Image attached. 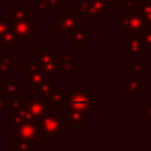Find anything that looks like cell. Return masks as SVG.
<instances>
[{"label": "cell", "instance_id": "ffe728a7", "mask_svg": "<svg viewBox=\"0 0 151 151\" xmlns=\"http://www.w3.org/2000/svg\"><path fill=\"white\" fill-rule=\"evenodd\" d=\"M53 91H55V80H48V81H45L41 86L37 88L36 94H37V97H40V98L49 99V97L52 96Z\"/></svg>", "mask_w": 151, "mask_h": 151}, {"label": "cell", "instance_id": "836d02e7", "mask_svg": "<svg viewBox=\"0 0 151 151\" xmlns=\"http://www.w3.org/2000/svg\"><path fill=\"white\" fill-rule=\"evenodd\" d=\"M147 1H151V0H147Z\"/></svg>", "mask_w": 151, "mask_h": 151}, {"label": "cell", "instance_id": "3957f363", "mask_svg": "<svg viewBox=\"0 0 151 151\" xmlns=\"http://www.w3.org/2000/svg\"><path fill=\"white\" fill-rule=\"evenodd\" d=\"M121 27L126 31L127 37L141 36L142 32L146 29V23L138 9L133 12L125 11L121 13Z\"/></svg>", "mask_w": 151, "mask_h": 151}, {"label": "cell", "instance_id": "cb8c5ba5", "mask_svg": "<svg viewBox=\"0 0 151 151\" xmlns=\"http://www.w3.org/2000/svg\"><path fill=\"white\" fill-rule=\"evenodd\" d=\"M145 69H146V61L142 60V58L134 60V63H133V76L138 77V76L142 74V72H145Z\"/></svg>", "mask_w": 151, "mask_h": 151}, {"label": "cell", "instance_id": "83f0119b", "mask_svg": "<svg viewBox=\"0 0 151 151\" xmlns=\"http://www.w3.org/2000/svg\"><path fill=\"white\" fill-rule=\"evenodd\" d=\"M110 7H126L125 0H106Z\"/></svg>", "mask_w": 151, "mask_h": 151}, {"label": "cell", "instance_id": "277c9868", "mask_svg": "<svg viewBox=\"0 0 151 151\" xmlns=\"http://www.w3.org/2000/svg\"><path fill=\"white\" fill-rule=\"evenodd\" d=\"M11 29L17 36L20 44H29L32 41V39L37 35V20L35 17L20 21L13 20Z\"/></svg>", "mask_w": 151, "mask_h": 151}, {"label": "cell", "instance_id": "1f68e13d", "mask_svg": "<svg viewBox=\"0 0 151 151\" xmlns=\"http://www.w3.org/2000/svg\"><path fill=\"white\" fill-rule=\"evenodd\" d=\"M125 1H126V5H127V4H129V3H133V1H134V0H125Z\"/></svg>", "mask_w": 151, "mask_h": 151}, {"label": "cell", "instance_id": "f546056e", "mask_svg": "<svg viewBox=\"0 0 151 151\" xmlns=\"http://www.w3.org/2000/svg\"><path fill=\"white\" fill-rule=\"evenodd\" d=\"M5 106H7V101H5L4 97L0 96V113H1L3 109H5Z\"/></svg>", "mask_w": 151, "mask_h": 151}, {"label": "cell", "instance_id": "8992f818", "mask_svg": "<svg viewBox=\"0 0 151 151\" xmlns=\"http://www.w3.org/2000/svg\"><path fill=\"white\" fill-rule=\"evenodd\" d=\"M65 104L70 110L82 111L89 114L91 110V96L88 91H70L68 90Z\"/></svg>", "mask_w": 151, "mask_h": 151}, {"label": "cell", "instance_id": "d6986e66", "mask_svg": "<svg viewBox=\"0 0 151 151\" xmlns=\"http://www.w3.org/2000/svg\"><path fill=\"white\" fill-rule=\"evenodd\" d=\"M85 118H86L85 113L69 109L68 125L69 126H74V127H83V126H85V121H86Z\"/></svg>", "mask_w": 151, "mask_h": 151}, {"label": "cell", "instance_id": "9c48e42d", "mask_svg": "<svg viewBox=\"0 0 151 151\" xmlns=\"http://www.w3.org/2000/svg\"><path fill=\"white\" fill-rule=\"evenodd\" d=\"M25 101H27V106H28V111L29 114L32 115L33 118L36 119H40L42 118L45 114L49 113V102H48L47 98H37L31 99L28 97H25Z\"/></svg>", "mask_w": 151, "mask_h": 151}, {"label": "cell", "instance_id": "8fae6325", "mask_svg": "<svg viewBox=\"0 0 151 151\" xmlns=\"http://www.w3.org/2000/svg\"><path fill=\"white\" fill-rule=\"evenodd\" d=\"M146 45H145L143 40L141 36H133L129 37L127 45H126V50L127 53L133 57V60H138L146 53Z\"/></svg>", "mask_w": 151, "mask_h": 151}, {"label": "cell", "instance_id": "4fadbf2b", "mask_svg": "<svg viewBox=\"0 0 151 151\" xmlns=\"http://www.w3.org/2000/svg\"><path fill=\"white\" fill-rule=\"evenodd\" d=\"M90 41H91V32L88 31L83 24L72 35V45H73L74 49H83Z\"/></svg>", "mask_w": 151, "mask_h": 151}, {"label": "cell", "instance_id": "ba28073f", "mask_svg": "<svg viewBox=\"0 0 151 151\" xmlns=\"http://www.w3.org/2000/svg\"><path fill=\"white\" fill-rule=\"evenodd\" d=\"M121 90L125 91L127 97L137 98V97H139V94H141L142 91L146 90V80L141 78L139 76L138 77L133 76L131 78L126 80V82H123L122 85H121Z\"/></svg>", "mask_w": 151, "mask_h": 151}, {"label": "cell", "instance_id": "d4e9b609", "mask_svg": "<svg viewBox=\"0 0 151 151\" xmlns=\"http://www.w3.org/2000/svg\"><path fill=\"white\" fill-rule=\"evenodd\" d=\"M90 3L99 11V12L104 13V15L109 12V9H110V5L107 4L106 0H90Z\"/></svg>", "mask_w": 151, "mask_h": 151}, {"label": "cell", "instance_id": "603a6c76", "mask_svg": "<svg viewBox=\"0 0 151 151\" xmlns=\"http://www.w3.org/2000/svg\"><path fill=\"white\" fill-rule=\"evenodd\" d=\"M33 147L32 143H28L25 141H20V139H12V150L13 151H28Z\"/></svg>", "mask_w": 151, "mask_h": 151}, {"label": "cell", "instance_id": "4316f807", "mask_svg": "<svg viewBox=\"0 0 151 151\" xmlns=\"http://www.w3.org/2000/svg\"><path fill=\"white\" fill-rule=\"evenodd\" d=\"M141 37H142V40H143L146 47H151V29L146 28L143 32H142Z\"/></svg>", "mask_w": 151, "mask_h": 151}, {"label": "cell", "instance_id": "7c38bea8", "mask_svg": "<svg viewBox=\"0 0 151 151\" xmlns=\"http://www.w3.org/2000/svg\"><path fill=\"white\" fill-rule=\"evenodd\" d=\"M58 61L63 65V72L68 78H73L76 73L80 72V63L74 60L73 56L70 55H57Z\"/></svg>", "mask_w": 151, "mask_h": 151}, {"label": "cell", "instance_id": "7402d4cb", "mask_svg": "<svg viewBox=\"0 0 151 151\" xmlns=\"http://www.w3.org/2000/svg\"><path fill=\"white\" fill-rule=\"evenodd\" d=\"M60 0H37V12H55Z\"/></svg>", "mask_w": 151, "mask_h": 151}, {"label": "cell", "instance_id": "d6a6232c", "mask_svg": "<svg viewBox=\"0 0 151 151\" xmlns=\"http://www.w3.org/2000/svg\"><path fill=\"white\" fill-rule=\"evenodd\" d=\"M60 1H65V0H60Z\"/></svg>", "mask_w": 151, "mask_h": 151}, {"label": "cell", "instance_id": "4dcf8cb0", "mask_svg": "<svg viewBox=\"0 0 151 151\" xmlns=\"http://www.w3.org/2000/svg\"><path fill=\"white\" fill-rule=\"evenodd\" d=\"M7 121H4V119H0V131H1L3 130V129H4L5 127V126H7Z\"/></svg>", "mask_w": 151, "mask_h": 151}, {"label": "cell", "instance_id": "44dd1931", "mask_svg": "<svg viewBox=\"0 0 151 151\" xmlns=\"http://www.w3.org/2000/svg\"><path fill=\"white\" fill-rule=\"evenodd\" d=\"M32 8L31 7H13L12 8V20L20 21V20H27V19L32 17Z\"/></svg>", "mask_w": 151, "mask_h": 151}, {"label": "cell", "instance_id": "e0dca14e", "mask_svg": "<svg viewBox=\"0 0 151 151\" xmlns=\"http://www.w3.org/2000/svg\"><path fill=\"white\" fill-rule=\"evenodd\" d=\"M13 63L11 55H1L0 56V78L7 80V76L12 73Z\"/></svg>", "mask_w": 151, "mask_h": 151}, {"label": "cell", "instance_id": "484cf974", "mask_svg": "<svg viewBox=\"0 0 151 151\" xmlns=\"http://www.w3.org/2000/svg\"><path fill=\"white\" fill-rule=\"evenodd\" d=\"M12 19H5V17H0V36L4 35L7 31H9L12 27Z\"/></svg>", "mask_w": 151, "mask_h": 151}, {"label": "cell", "instance_id": "9a60e30c", "mask_svg": "<svg viewBox=\"0 0 151 151\" xmlns=\"http://www.w3.org/2000/svg\"><path fill=\"white\" fill-rule=\"evenodd\" d=\"M19 45H20V41L12 29L7 31L4 35L0 36V48L1 49H17Z\"/></svg>", "mask_w": 151, "mask_h": 151}, {"label": "cell", "instance_id": "6da1fadb", "mask_svg": "<svg viewBox=\"0 0 151 151\" xmlns=\"http://www.w3.org/2000/svg\"><path fill=\"white\" fill-rule=\"evenodd\" d=\"M68 121H63L55 113H48L39 119V139H60L68 131Z\"/></svg>", "mask_w": 151, "mask_h": 151}, {"label": "cell", "instance_id": "f1b7e54d", "mask_svg": "<svg viewBox=\"0 0 151 151\" xmlns=\"http://www.w3.org/2000/svg\"><path fill=\"white\" fill-rule=\"evenodd\" d=\"M145 119L151 121V102L145 104Z\"/></svg>", "mask_w": 151, "mask_h": 151}, {"label": "cell", "instance_id": "2e32d148", "mask_svg": "<svg viewBox=\"0 0 151 151\" xmlns=\"http://www.w3.org/2000/svg\"><path fill=\"white\" fill-rule=\"evenodd\" d=\"M66 94H68V90H55L53 91L52 96H50L49 99H48L50 113H55V110L60 109V107L63 106V104H65Z\"/></svg>", "mask_w": 151, "mask_h": 151}, {"label": "cell", "instance_id": "7a4b0ae2", "mask_svg": "<svg viewBox=\"0 0 151 151\" xmlns=\"http://www.w3.org/2000/svg\"><path fill=\"white\" fill-rule=\"evenodd\" d=\"M48 80H55V78H49V76L45 73L39 61L37 63L29 60L24 61V83L31 86V90L36 91L37 88Z\"/></svg>", "mask_w": 151, "mask_h": 151}, {"label": "cell", "instance_id": "ac0fdd59", "mask_svg": "<svg viewBox=\"0 0 151 151\" xmlns=\"http://www.w3.org/2000/svg\"><path fill=\"white\" fill-rule=\"evenodd\" d=\"M137 4H138V11L141 12L142 17L146 23V28L151 29V1L137 0Z\"/></svg>", "mask_w": 151, "mask_h": 151}, {"label": "cell", "instance_id": "30bf717a", "mask_svg": "<svg viewBox=\"0 0 151 151\" xmlns=\"http://www.w3.org/2000/svg\"><path fill=\"white\" fill-rule=\"evenodd\" d=\"M73 13L78 19H97L104 16L93 4L90 0H81L77 5L73 7Z\"/></svg>", "mask_w": 151, "mask_h": 151}, {"label": "cell", "instance_id": "5bb4252c", "mask_svg": "<svg viewBox=\"0 0 151 151\" xmlns=\"http://www.w3.org/2000/svg\"><path fill=\"white\" fill-rule=\"evenodd\" d=\"M0 96L4 97L5 101L9 98L19 97V80L17 78H7L4 83L0 86Z\"/></svg>", "mask_w": 151, "mask_h": 151}, {"label": "cell", "instance_id": "5b68a950", "mask_svg": "<svg viewBox=\"0 0 151 151\" xmlns=\"http://www.w3.org/2000/svg\"><path fill=\"white\" fill-rule=\"evenodd\" d=\"M12 139H20L36 146L39 141V121H25L15 126Z\"/></svg>", "mask_w": 151, "mask_h": 151}, {"label": "cell", "instance_id": "52a82bcc", "mask_svg": "<svg viewBox=\"0 0 151 151\" xmlns=\"http://www.w3.org/2000/svg\"><path fill=\"white\" fill-rule=\"evenodd\" d=\"M80 19L74 15L73 12H63L60 15V17H57L55 20V29L57 32H60L61 36H72L82 24L78 23Z\"/></svg>", "mask_w": 151, "mask_h": 151}]
</instances>
